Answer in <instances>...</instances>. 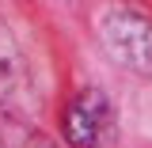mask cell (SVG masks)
Listing matches in <instances>:
<instances>
[{
    "instance_id": "obj_2",
    "label": "cell",
    "mask_w": 152,
    "mask_h": 148,
    "mask_svg": "<svg viewBox=\"0 0 152 148\" xmlns=\"http://www.w3.org/2000/svg\"><path fill=\"white\" fill-rule=\"evenodd\" d=\"M65 133L76 148H110L114 144V106L103 91H80L65 110Z\"/></svg>"
},
{
    "instance_id": "obj_3",
    "label": "cell",
    "mask_w": 152,
    "mask_h": 148,
    "mask_svg": "<svg viewBox=\"0 0 152 148\" xmlns=\"http://www.w3.org/2000/svg\"><path fill=\"white\" fill-rule=\"evenodd\" d=\"M34 148H50V144H34Z\"/></svg>"
},
{
    "instance_id": "obj_1",
    "label": "cell",
    "mask_w": 152,
    "mask_h": 148,
    "mask_svg": "<svg viewBox=\"0 0 152 148\" xmlns=\"http://www.w3.org/2000/svg\"><path fill=\"white\" fill-rule=\"evenodd\" d=\"M99 31L107 38V50L122 65L152 76V19L148 15L133 12V8H110L99 23Z\"/></svg>"
}]
</instances>
